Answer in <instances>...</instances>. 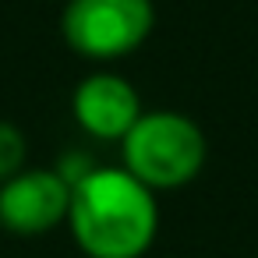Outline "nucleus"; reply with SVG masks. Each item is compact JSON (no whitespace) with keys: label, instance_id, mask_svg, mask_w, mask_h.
Returning <instances> with one entry per match:
<instances>
[{"label":"nucleus","instance_id":"6","mask_svg":"<svg viewBox=\"0 0 258 258\" xmlns=\"http://www.w3.org/2000/svg\"><path fill=\"white\" fill-rule=\"evenodd\" d=\"M25 163H29V142H25L22 127L11 120H0V184L22 173Z\"/></svg>","mask_w":258,"mask_h":258},{"label":"nucleus","instance_id":"1","mask_svg":"<svg viewBox=\"0 0 258 258\" xmlns=\"http://www.w3.org/2000/svg\"><path fill=\"white\" fill-rule=\"evenodd\" d=\"M68 226L89 258H145L159 233L156 191L124 166H92L71 184Z\"/></svg>","mask_w":258,"mask_h":258},{"label":"nucleus","instance_id":"3","mask_svg":"<svg viewBox=\"0 0 258 258\" xmlns=\"http://www.w3.org/2000/svg\"><path fill=\"white\" fill-rule=\"evenodd\" d=\"M156 25L152 0H68L60 15L64 43L85 60L135 53Z\"/></svg>","mask_w":258,"mask_h":258},{"label":"nucleus","instance_id":"4","mask_svg":"<svg viewBox=\"0 0 258 258\" xmlns=\"http://www.w3.org/2000/svg\"><path fill=\"white\" fill-rule=\"evenodd\" d=\"M71 180L57 166H25L0 184V230L15 237H46L68 223Z\"/></svg>","mask_w":258,"mask_h":258},{"label":"nucleus","instance_id":"5","mask_svg":"<svg viewBox=\"0 0 258 258\" xmlns=\"http://www.w3.org/2000/svg\"><path fill=\"white\" fill-rule=\"evenodd\" d=\"M75 124L96 142H124V135L138 124L142 96L117 71H92L75 85L71 96Z\"/></svg>","mask_w":258,"mask_h":258},{"label":"nucleus","instance_id":"2","mask_svg":"<svg viewBox=\"0 0 258 258\" xmlns=\"http://www.w3.org/2000/svg\"><path fill=\"white\" fill-rule=\"evenodd\" d=\"M124 152V170L135 173L145 187L152 191H173L191 184L205 159H209V142L205 131L177 110H145L138 124L124 135L120 142Z\"/></svg>","mask_w":258,"mask_h":258}]
</instances>
